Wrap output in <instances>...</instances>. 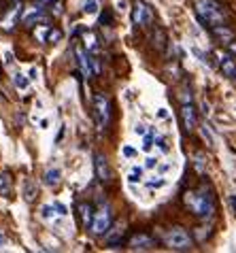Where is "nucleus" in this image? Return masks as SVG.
I'll return each instance as SVG.
<instances>
[{"label":"nucleus","mask_w":236,"mask_h":253,"mask_svg":"<svg viewBox=\"0 0 236 253\" xmlns=\"http://www.w3.org/2000/svg\"><path fill=\"white\" fill-rule=\"evenodd\" d=\"M196 17L211 30L215 26H221L226 22V11L217 0H196Z\"/></svg>","instance_id":"f257e3e1"},{"label":"nucleus","mask_w":236,"mask_h":253,"mask_svg":"<svg viewBox=\"0 0 236 253\" xmlns=\"http://www.w3.org/2000/svg\"><path fill=\"white\" fill-rule=\"evenodd\" d=\"M185 202L194 209V213H196L198 217H211L213 213V200L209 194H187L185 196Z\"/></svg>","instance_id":"f03ea898"},{"label":"nucleus","mask_w":236,"mask_h":253,"mask_svg":"<svg viewBox=\"0 0 236 253\" xmlns=\"http://www.w3.org/2000/svg\"><path fill=\"white\" fill-rule=\"evenodd\" d=\"M94 115H96V124L100 130H105L109 122H111V102L107 96L102 94H94Z\"/></svg>","instance_id":"7ed1b4c3"},{"label":"nucleus","mask_w":236,"mask_h":253,"mask_svg":"<svg viewBox=\"0 0 236 253\" xmlns=\"http://www.w3.org/2000/svg\"><path fill=\"white\" fill-rule=\"evenodd\" d=\"M166 245L175 251H187L192 249V238L183 228H175L166 234Z\"/></svg>","instance_id":"20e7f679"},{"label":"nucleus","mask_w":236,"mask_h":253,"mask_svg":"<svg viewBox=\"0 0 236 253\" xmlns=\"http://www.w3.org/2000/svg\"><path fill=\"white\" fill-rule=\"evenodd\" d=\"M111 221H113V213H111L109 207H102L100 211L94 213V221H92V232L96 236L107 234V230L111 228Z\"/></svg>","instance_id":"39448f33"},{"label":"nucleus","mask_w":236,"mask_h":253,"mask_svg":"<svg viewBox=\"0 0 236 253\" xmlns=\"http://www.w3.org/2000/svg\"><path fill=\"white\" fill-rule=\"evenodd\" d=\"M94 170H96V177H98V181H102V183H109L111 181V168H109V162L107 158L102 156V153H94Z\"/></svg>","instance_id":"423d86ee"},{"label":"nucleus","mask_w":236,"mask_h":253,"mask_svg":"<svg viewBox=\"0 0 236 253\" xmlns=\"http://www.w3.org/2000/svg\"><path fill=\"white\" fill-rule=\"evenodd\" d=\"M132 22H134L136 26H145L151 22V11L149 6L141 2V0H136L134 2V11H132Z\"/></svg>","instance_id":"0eeeda50"},{"label":"nucleus","mask_w":236,"mask_h":253,"mask_svg":"<svg viewBox=\"0 0 236 253\" xmlns=\"http://www.w3.org/2000/svg\"><path fill=\"white\" fill-rule=\"evenodd\" d=\"M181 119H183V126H185L187 132H192L196 128V111H194L192 102H185L181 107Z\"/></svg>","instance_id":"6e6552de"},{"label":"nucleus","mask_w":236,"mask_h":253,"mask_svg":"<svg viewBox=\"0 0 236 253\" xmlns=\"http://www.w3.org/2000/svg\"><path fill=\"white\" fill-rule=\"evenodd\" d=\"M154 245V238L147 234H134L130 238V249H149Z\"/></svg>","instance_id":"1a4fd4ad"},{"label":"nucleus","mask_w":236,"mask_h":253,"mask_svg":"<svg viewBox=\"0 0 236 253\" xmlns=\"http://www.w3.org/2000/svg\"><path fill=\"white\" fill-rule=\"evenodd\" d=\"M40 19H43V11H40L39 6H32V9H28L24 13V24L26 26H32V24L40 22Z\"/></svg>","instance_id":"9d476101"},{"label":"nucleus","mask_w":236,"mask_h":253,"mask_svg":"<svg viewBox=\"0 0 236 253\" xmlns=\"http://www.w3.org/2000/svg\"><path fill=\"white\" fill-rule=\"evenodd\" d=\"M213 34H215L217 39L224 41V43H228V45H230V43H232V39H234L232 30H228L224 24H221V26H215V28H213Z\"/></svg>","instance_id":"9b49d317"},{"label":"nucleus","mask_w":236,"mask_h":253,"mask_svg":"<svg viewBox=\"0 0 236 253\" xmlns=\"http://www.w3.org/2000/svg\"><path fill=\"white\" fill-rule=\"evenodd\" d=\"M60 177H62V174H60L58 168H49V170H45V174H43V181H45V185L53 187V185H58Z\"/></svg>","instance_id":"f8f14e48"},{"label":"nucleus","mask_w":236,"mask_h":253,"mask_svg":"<svg viewBox=\"0 0 236 253\" xmlns=\"http://www.w3.org/2000/svg\"><path fill=\"white\" fill-rule=\"evenodd\" d=\"M219 64H221V68H224V73L228 77H234L236 75V64H234V60L230 58V55H221Z\"/></svg>","instance_id":"ddd939ff"},{"label":"nucleus","mask_w":236,"mask_h":253,"mask_svg":"<svg viewBox=\"0 0 236 253\" xmlns=\"http://www.w3.org/2000/svg\"><path fill=\"white\" fill-rule=\"evenodd\" d=\"M79 213H81V221H83V226H92V221H94L92 207L83 202V205H79Z\"/></svg>","instance_id":"4468645a"},{"label":"nucleus","mask_w":236,"mask_h":253,"mask_svg":"<svg viewBox=\"0 0 236 253\" xmlns=\"http://www.w3.org/2000/svg\"><path fill=\"white\" fill-rule=\"evenodd\" d=\"M121 236H123V226L119 223V226L113 230V234L107 236V245H113V247H117V245L121 243Z\"/></svg>","instance_id":"2eb2a0df"},{"label":"nucleus","mask_w":236,"mask_h":253,"mask_svg":"<svg viewBox=\"0 0 236 253\" xmlns=\"http://www.w3.org/2000/svg\"><path fill=\"white\" fill-rule=\"evenodd\" d=\"M24 198L28 202H32L34 198H37V187H34L32 181H26V185H24Z\"/></svg>","instance_id":"dca6fc26"},{"label":"nucleus","mask_w":236,"mask_h":253,"mask_svg":"<svg viewBox=\"0 0 236 253\" xmlns=\"http://www.w3.org/2000/svg\"><path fill=\"white\" fill-rule=\"evenodd\" d=\"M200 134H202V138L206 140V145H209V147H215V138H213V134H211V128H209V126H202V128H200Z\"/></svg>","instance_id":"f3484780"},{"label":"nucleus","mask_w":236,"mask_h":253,"mask_svg":"<svg viewBox=\"0 0 236 253\" xmlns=\"http://www.w3.org/2000/svg\"><path fill=\"white\" fill-rule=\"evenodd\" d=\"M154 45H156L157 49H164V45H166V34H164L162 30H159V28L156 30V39H154Z\"/></svg>","instance_id":"a211bd4d"},{"label":"nucleus","mask_w":236,"mask_h":253,"mask_svg":"<svg viewBox=\"0 0 236 253\" xmlns=\"http://www.w3.org/2000/svg\"><path fill=\"white\" fill-rule=\"evenodd\" d=\"M47 32H49V26H40L39 30H34V37H37L40 43H45V39H47Z\"/></svg>","instance_id":"6ab92c4d"},{"label":"nucleus","mask_w":236,"mask_h":253,"mask_svg":"<svg viewBox=\"0 0 236 253\" xmlns=\"http://www.w3.org/2000/svg\"><path fill=\"white\" fill-rule=\"evenodd\" d=\"M83 11H85V13H96V11H98V2H96V0H85Z\"/></svg>","instance_id":"aec40b11"},{"label":"nucleus","mask_w":236,"mask_h":253,"mask_svg":"<svg viewBox=\"0 0 236 253\" xmlns=\"http://www.w3.org/2000/svg\"><path fill=\"white\" fill-rule=\"evenodd\" d=\"M141 172H143L141 168H132V172L128 174V181H132V183H136V181L141 179Z\"/></svg>","instance_id":"412c9836"},{"label":"nucleus","mask_w":236,"mask_h":253,"mask_svg":"<svg viewBox=\"0 0 236 253\" xmlns=\"http://www.w3.org/2000/svg\"><path fill=\"white\" fill-rule=\"evenodd\" d=\"M15 85L22 87V89H26V87H28V79H26L24 75H15Z\"/></svg>","instance_id":"4be33fe9"},{"label":"nucleus","mask_w":236,"mask_h":253,"mask_svg":"<svg viewBox=\"0 0 236 253\" xmlns=\"http://www.w3.org/2000/svg\"><path fill=\"white\" fill-rule=\"evenodd\" d=\"M151 147H154V134L145 136V140H143V149H145V151H149Z\"/></svg>","instance_id":"5701e85b"},{"label":"nucleus","mask_w":236,"mask_h":253,"mask_svg":"<svg viewBox=\"0 0 236 253\" xmlns=\"http://www.w3.org/2000/svg\"><path fill=\"white\" fill-rule=\"evenodd\" d=\"M85 41H87V47L89 49H98V41H96L92 34H85Z\"/></svg>","instance_id":"b1692460"},{"label":"nucleus","mask_w":236,"mask_h":253,"mask_svg":"<svg viewBox=\"0 0 236 253\" xmlns=\"http://www.w3.org/2000/svg\"><path fill=\"white\" fill-rule=\"evenodd\" d=\"M40 213H43L45 219H51V217H53V207H43V209H40Z\"/></svg>","instance_id":"393cba45"},{"label":"nucleus","mask_w":236,"mask_h":253,"mask_svg":"<svg viewBox=\"0 0 236 253\" xmlns=\"http://www.w3.org/2000/svg\"><path fill=\"white\" fill-rule=\"evenodd\" d=\"M164 183H166L164 179H154V181H149V185H151V187H159V185H164Z\"/></svg>","instance_id":"a878e982"},{"label":"nucleus","mask_w":236,"mask_h":253,"mask_svg":"<svg viewBox=\"0 0 236 253\" xmlns=\"http://www.w3.org/2000/svg\"><path fill=\"white\" fill-rule=\"evenodd\" d=\"M109 22H111V15H109V13H102V15H100V24L105 26V24H109Z\"/></svg>","instance_id":"bb28decb"},{"label":"nucleus","mask_w":236,"mask_h":253,"mask_svg":"<svg viewBox=\"0 0 236 253\" xmlns=\"http://www.w3.org/2000/svg\"><path fill=\"white\" fill-rule=\"evenodd\" d=\"M157 164V160L156 158H147V164H145V166H147V168H154Z\"/></svg>","instance_id":"cd10ccee"},{"label":"nucleus","mask_w":236,"mask_h":253,"mask_svg":"<svg viewBox=\"0 0 236 253\" xmlns=\"http://www.w3.org/2000/svg\"><path fill=\"white\" fill-rule=\"evenodd\" d=\"M123 153H126V156H130V158H132V156H134V153H136V151H134V149H132V147H123Z\"/></svg>","instance_id":"c85d7f7f"},{"label":"nucleus","mask_w":236,"mask_h":253,"mask_svg":"<svg viewBox=\"0 0 236 253\" xmlns=\"http://www.w3.org/2000/svg\"><path fill=\"white\" fill-rule=\"evenodd\" d=\"M55 211H58V213H60V215H66V209H64V207H62V205H55Z\"/></svg>","instance_id":"c756f323"},{"label":"nucleus","mask_w":236,"mask_h":253,"mask_svg":"<svg viewBox=\"0 0 236 253\" xmlns=\"http://www.w3.org/2000/svg\"><path fill=\"white\" fill-rule=\"evenodd\" d=\"M157 117H168V113H166V109H159V113H157Z\"/></svg>","instance_id":"7c9ffc66"},{"label":"nucleus","mask_w":236,"mask_h":253,"mask_svg":"<svg viewBox=\"0 0 236 253\" xmlns=\"http://www.w3.org/2000/svg\"><path fill=\"white\" fill-rule=\"evenodd\" d=\"M230 202H232V205H234V211H236V196H234V194L230 196Z\"/></svg>","instance_id":"2f4dec72"},{"label":"nucleus","mask_w":236,"mask_h":253,"mask_svg":"<svg viewBox=\"0 0 236 253\" xmlns=\"http://www.w3.org/2000/svg\"><path fill=\"white\" fill-rule=\"evenodd\" d=\"M51 0H37V4H49Z\"/></svg>","instance_id":"473e14b6"}]
</instances>
